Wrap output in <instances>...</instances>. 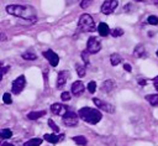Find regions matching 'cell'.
Segmentation results:
<instances>
[{"instance_id":"1","label":"cell","mask_w":158,"mask_h":146,"mask_svg":"<svg viewBox=\"0 0 158 146\" xmlns=\"http://www.w3.org/2000/svg\"><path fill=\"white\" fill-rule=\"evenodd\" d=\"M6 12L9 15L27 20V21H36V11L31 6L26 5H7L6 6Z\"/></svg>"},{"instance_id":"2","label":"cell","mask_w":158,"mask_h":146,"mask_svg":"<svg viewBox=\"0 0 158 146\" xmlns=\"http://www.w3.org/2000/svg\"><path fill=\"white\" fill-rule=\"evenodd\" d=\"M78 115L83 121L91 124V125L98 124L102 119V114H101V111H99V109H94V108H89V106H84V108L79 109Z\"/></svg>"},{"instance_id":"3","label":"cell","mask_w":158,"mask_h":146,"mask_svg":"<svg viewBox=\"0 0 158 146\" xmlns=\"http://www.w3.org/2000/svg\"><path fill=\"white\" fill-rule=\"evenodd\" d=\"M78 27H79L81 31H84V32H90V31H93L94 27H95V22H94L93 16H90L89 14H83V15L79 17Z\"/></svg>"},{"instance_id":"4","label":"cell","mask_w":158,"mask_h":146,"mask_svg":"<svg viewBox=\"0 0 158 146\" xmlns=\"http://www.w3.org/2000/svg\"><path fill=\"white\" fill-rule=\"evenodd\" d=\"M100 49H101V41L98 37H95V36L89 37L88 38V42H86V51L90 54H95Z\"/></svg>"},{"instance_id":"5","label":"cell","mask_w":158,"mask_h":146,"mask_svg":"<svg viewBox=\"0 0 158 146\" xmlns=\"http://www.w3.org/2000/svg\"><path fill=\"white\" fill-rule=\"evenodd\" d=\"M78 122H79V115H78V113H74V111H70V110H69V111L63 116V124H64L65 126H69V127L77 126Z\"/></svg>"},{"instance_id":"6","label":"cell","mask_w":158,"mask_h":146,"mask_svg":"<svg viewBox=\"0 0 158 146\" xmlns=\"http://www.w3.org/2000/svg\"><path fill=\"white\" fill-rule=\"evenodd\" d=\"M25 85H26V78H25V75L17 77V78L12 82V87H11L12 94H20V93L23 90Z\"/></svg>"},{"instance_id":"7","label":"cell","mask_w":158,"mask_h":146,"mask_svg":"<svg viewBox=\"0 0 158 146\" xmlns=\"http://www.w3.org/2000/svg\"><path fill=\"white\" fill-rule=\"evenodd\" d=\"M93 101H94V104L98 106L99 110L107 111V113H110V114L115 113V106H114L112 104H110L109 101H104V100H101V99H99V98H94Z\"/></svg>"},{"instance_id":"8","label":"cell","mask_w":158,"mask_h":146,"mask_svg":"<svg viewBox=\"0 0 158 146\" xmlns=\"http://www.w3.org/2000/svg\"><path fill=\"white\" fill-rule=\"evenodd\" d=\"M118 2L117 0H105L101 5V12L104 15H110L115 11V9L117 7Z\"/></svg>"},{"instance_id":"9","label":"cell","mask_w":158,"mask_h":146,"mask_svg":"<svg viewBox=\"0 0 158 146\" xmlns=\"http://www.w3.org/2000/svg\"><path fill=\"white\" fill-rule=\"evenodd\" d=\"M51 111L54 114V115H58V116H64L68 111H69V109H68V106H65L64 104H62V103H54V104H52L51 105Z\"/></svg>"},{"instance_id":"10","label":"cell","mask_w":158,"mask_h":146,"mask_svg":"<svg viewBox=\"0 0 158 146\" xmlns=\"http://www.w3.org/2000/svg\"><path fill=\"white\" fill-rule=\"evenodd\" d=\"M43 57L49 62V64L52 67H57L58 66V62H59V56L53 52L52 49H47V51H43Z\"/></svg>"},{"instance_id":"11","label":"cell","mask_w":158,"mask_h":146,"mask_svg":"<svg viewBox=\"0 0 158 146\" xmlns=\"http://www.w3.org/2000/svg\"><path fill=\"white\" fill-rule=\"evenodd\" d=\"M43 139L51 144H58L60 141H63L64 139V135L63 134H46L43 136Z\"/></svg>"},{"instance_id":"12","label":"cell","mask_w":158,"mask_h":146,"mask_svg":"<svg viewBox=\"0 0 158 146\" xmlns=\"http://www.w3.org/2000/svg\"><path fill=\"white\" fill-rule=\"evenodd\" d=\"M68 78H69V72H67V71H60V72L58 73V75H57V88H58V89H59V88H63Z\"/></svg>"},{"instance_id":"13","label":"cell","mask_w":158,"mask_h":146,"mask_svg":"<svg viewBox=\"0 0 158 146\" xmlns=\"http://www.w3.org/2000/svg\"><path fill=\"white\" fill-rule=\"evenodd\" d=\"M84 93V84L80 80H77L72 84V94L75 97H79Z\"/></svg>"},{"instance_id":"14","label":"cell","mask_w":158,"mask_h":146,"mask_svg":"<svg viewBox=\"0 0 158 146\" xmlns=\"http://www.w3.org/2000/svg\"><path fill=\"white\" fill-rule=\"evenodd\" d=\"M98 32L101 37H106L109 33H111V30H110V27L106 22H100L98 25Z\"/></svg>"},{"instance_id":"15","label":"cell","mask_w":158,"mask_h":146,"mask_svg":"<svg viewBox=\"0 0 158 146\" xmlns=\"http://www.w3.org/2000/svg\"><path fill=\"white\" fill-rule=\"evenodd\" d=\"M133 56L137 57V58H144L147 56L146 53V49H144V46L143 45H137L133 49Z\"/></svg>"},{"instance_id":"16","label":"cell","mask_w":158,"mask_h":146,"mask_svg":"<svg viewBox=\"0 0 158 146\" xmlns=\"http://www.w3.org/2000/svg\"><path fill=\"white\" fill-rule=\"evenodd\" d=\"M114 87H115V82L112 79H106L101 85V90L105 92V93H109L114 89Z\"/></svg>"},{"instance_id":"17","label":"cell","mask_w":158,"mask_h":146,"mask_svg":"<svg viewBox=\"0 0 158 146\" xmlns=\"http://www.w3.org/2000/svg\"><path fill=\"white\" fill-rule=\"evenodd\" d=\"M44 115H46V111H44V110L30 111V113L27 114V118H28L30 120H37V119H40V118H42V116H44Z\"/></svg>"},{"instance_id":"18","label":"cell","mask_w":158,"mask_h":146,"mask_svg":"<svg viewBox=\"0 0 158 146\" xmlns=\"http://www.w3.org/2000/svg\"><path fill=\"white\" fill-rule=\"evenodd\" d=\"M146 100L152 105V106H158V93L157 94H148L144 97Z\"/></svg>"},{"instance_id":"19","label":"cell","mask_w":158,"mask_h":146,"mask_svg":"<svg viewBox=\"0 0 158 146\" xmlns=\"http://www.w3.org/2000/svg\"><path fill=\"white\" fill-rule=\"evenodd\" d=\"M122 62V57L118 54V53H112L111 56H110V63H111V66H118L120 63Z\"/></svg>"},{"instance_id":"20","label":"cell","mask_w":158,"mask_h":146,"mask_svg":"<svg viewBox=\"0 0 158 146\" xmlns=\"http://www.w3.org/2000/svg\"><path fill=\"white\" fill-rule=\"evenodd\" d=\"M42 144V139L40 137H35V139H31L28 141H26L23 144V146H40Z\"/></svg>"},{"instance_id":"21","label":"cell","mask_w":158,"mask_h":146,"mask_svg":"<svg viewBox=\"0 0 158 146\" xmlns=\"http://www.w3.org/2000/svg\"><path fill=\"white\" fill-rule=\"evenodd\" d=\"M75 71H77V74H78L80 78L85 77V74H86L85 66H81V64H79V63H77V64H75Z\"/></svg>"},{"instance_id":"22","label":"cell","mask_w":158,"mask_h":146,"mask_svg":"<svg viewBox=\"0 0 158 146\" xmlns=\"http://www.w3.org/2000/svg\"><path fill=\"white\" fill-rule=\"evenodd\" d=\"M72 140H73L75 144L81 145V146H85V145H86V142H88L86 137H84V136H74V137H72Z\"/></svg>"},{"instance_id":"23","label":"cell","mask_w":158,"mask_h":146,"mask_svg":"<svg viewBox=\"0 0 158 146\" xmlns=\"http://www.w3.org/2000/svg\"><path fill=\"white\" fill-rule=\"evenodd\" d=\"M22 58H23V59H27V61H35V59L37 58V56H36L33 52L27 51V52H23V53H22Z\"/></svg>"},{"instance_id":"24","label":"cell","mask_w":158,"mask_h":146,"mask_svg":"<svg viewBox=\"0 0 158 146\" xmlns=\"http://www.w3.org/2000/svg\"><path fill=\"white\" fill-rule=\"evenodd\" d=\"M89 54H90V53H89L86 49H85V51H83V52H81V54H80V56H81V59L84 61L85 67H88V66L90 64V61H89Z\"/></svg>"},{"instance_id":"25","label":"cell","mask_w":158,"mask_h":146,"mask_svg":"<svg viewBox=\"0 0 158 146\" xmlns=\"http://www.w3.org/2000/svg\"><path fill=\"white\" fill-rule=\"evenodd\" d=\"M0 135H1L2 139H10V137L12 136V131H11L10 129H2V130L0 131Z\"/></svg>"},{"instance_id":"26","label":"cell","mask_w":158,"mask_h":146,"mask_svg":"<svg viewBox=\"0 0 158 146\" xmlns=\"http://www.w3.org/2000/svg\"><path fill=\"white\" fill-rule=\"evenodd\" d=\"M122 35H123V30L121 27H116V28L111 30V36L112 37H120Z\"/></svg>"},{"instance_id":"27","label":"cell","mask_w":158,"mask_h":146,"mask_svg":"<svg viewBox=\"0 0 158 146\" xmlns=\"http://www.w3.org/2000/svg\"><path fill=\"white\" fill-rule=\"evenodd\" d=\"M47 124H48V126L54 131V134H58L59 132V127L56 125V122L52 120V119H49V120H47Z\"/></svg>"},{"instance_id":"28","label":"cell","mask_w":158,"mask_h":146,"mask_svg":"<svg viewBox=\"0 0 158 146\" xmlns=\"http://www.w3.org/2000/svg\"><path fill=\"white\" fill-rule=\"evenodd\" d=\"M88 90H89V93H91V94L95 93V90H96V82H95V80H91V82L88 83Z\"/></svg>"},{"instance_id":"29","label":"cell","mask_w":158,"mask_h":146,"mask_svg":"<svg viewBox=\"0 0 158 146\" xmlns=\"http://www.w3.org/2000/svg\"><path fill=\"white\" fill-rule=\"evenodd\" d=\"M2 101H4L5 104H11V103H12L11 94H10V93H4V94H2Z\"/></svg>"},{"instance_id":"30","label":"cell","mask_w":158,"mask_h":146,"mask_svg":"<svg viewBox=\"0 0 158 146\" xmlns=\"http://www.w3.org/2000/svg\"><path fill=\"white\" fill-rule=\"evenodd\" d=\"M147 22H148L149 25H158V17H157L156 15H151V16H148Z\"/></svg>"},{"instance_id":"31","label":"cell","mask_w":158,"mask_h":146,"mask_svg":"<svg viewBox=\"0 0 158 146\" xmlns=\"http://www.w3.org/2000/svg\"><path fill=\"white\" fill-rule=\"evenodd\" d=\"M70 98H72V94H70L69 92H62L60 99H62L63 101H68V100H70Z\"/></svg>"},{"instance_id":"32","label":"cell","mask_w":158,"mask_h":146,"mask_svg":"<svg viewBox=\"0 0 158 146\" xmlns=\"http://www.w3.org/2000/svg\"><path fill=\"white\" fill-rule=\"evenodd\" d=\"M91 2H93V0H81V2H80V7H81V9H86Z\"/></svg>"},{"instance_id":"33","label":"cell","mask_w":158,"mask_h":146,"mask_svg":"<svg viewBox=\"0 0 158 146\" xmlns=\"http://www.w3.org/2000/svg\"><path fill=\"white\" fill-rule=\"evenodd\" d=\"M153 85H154L156 90L158 92V75H156V77L153 78Z\"/></svg>"},{"instance_id":"34","label":"cell","mask_w":158,"mask_h":146,"mask_svg":"<svg viewBox=\"0 0 158 146\" xmlns=\"http://www.w3.org/2000/svg\"><path fill=\"white\" fill-rule=\"evenodd\" d=\"M123 69H125L126 72H131V71H132V67H131V64L125 63V64H123Z\"/></svg>"},{"instance_id":"35","label":"cell","mask_w":158,"mask_h":146,"mask_svg":"<svg viewBox=\"0 0 158 146\" xmlns=\"http://www.w3.org/2000/svg\"><path fill=\"white\" fill-rule=\"evenodd\" d=\"M9 69H10V67H4V66H2V68H1V74H2V77L7 73V71H9Z\"/></svg>"},{"instance_id":"36","label":"cell","mask_w":158,"mask_h":146,"mask_svg":"<svg viewBox=\"0 0 158 146\" xmlns=\"http://www.w3.org/2000/svg\"><path fill=\"white\" fill-rule=\"evenodd\" d=\"M138 84L139 85H146L147 84V80L146 79H138Z\"/></svg>"},{"instance_id":"37","label":"cell","mask_w":158,"mask_h":146,"mask_svg":"<svg viewBox=\"0 0 158 146\" xmlns=\"http://www.w3.org/2000/svg\"><path fill=\"white\" fill-rule=\"evenodd\" d=\"M1 146H14V145H12V144H10V142H4Z\"/></svg>"},{"instance_id":"38","label":"cell","mask_w":158,"mask_h":146,"mask_svg":"<svg viewBox=\"0 0 158 146\" xmlns=\"http://www.w3.org/2000/svg\"><path fill=\"white\" fill-rule=\"evenodd\" d=\"M127 10H128V11L131 10V5H126V6H125V11H127Z\"/></svg>"},{"instance_id":"39","label":"cell","mask_w":158,"mask_h":146,"mask_svg":"<svg viewBox=\"0 0 158 146\" xmlns=\"http://www.w3.org/2000/svg\"><path fill=\"white\" fill-rule=\"evenodd\" d=\"M151 2L154 4V5H158V0H151Z\"/></svg>"},{"instance_id":"40","label":"cell","mask_w":158,"mask_h":146,"mask_svg":"<svg viewBox=\"0 0 158 146\" xmlns=\"http://www.w3.org/2000/svg\"><path fill=\"white\" fill-rule=\"evenodd\" d=\"M156 54H157V57H158V49H157V52H156Z\"/></svg>"},{"instance_id":"41","label":"cell","mask_w":158,"mask_h":146,"mask_svg":"<svg viewBox=\"0 0 158 146\" xmlns=\"http://www.w3.org/2000/svg\"><path fill=\"white\" fill-rule=\"evenodd\" d=\"M136 1H143V0H136Z\"/></svg>"}]
</instances>
